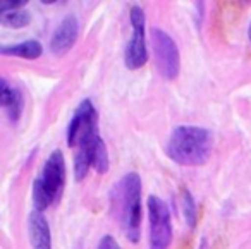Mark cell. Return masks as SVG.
Masks as SVG:
<instances>
[{
  "label": "cell",
  "mask_w": 251,
  "mask_h": 249,
  "mask_svg": "<svg viewBox=\"0 0 251 249\" xmlns=\"http://www.w3.org/2000/svg\"><path fill=\"white\" fill-rule=\"evenodd\" d=\"M67 145L74 153V179L79 182L93 167L97 172L108 170V153L98 134V115L91 100H83L67 125Z\"/></svg>",
  "instance_id": "6da1fadb"
},
{
  "label": "cell",
  "mask_w": 251,
  "mask_h": 249,
  "mask_svg": "<svg viewBox=\"0 0 251 249\" xmlns=\"http://www.w3.org/2000/svg\"><path fill=\"white\" fill-rule=\"evenodd\" d=\"M112 204L126 237L131 242H138L141 225V179L136 172L126 174L115 184Z\"/></svg>",
  "instance_id": "7a4b0ae2"
},
{
  "label": "cell",
  "mask_w": 251,
  "mask_h": 249,
  "mask_svg": "<svg viewBox=\"0 0 251 249\" xmlns=\"http://www.w3.org/2000/svg\"><path fill=\"white\" fill-rule=\"evenodd\" d=\"M212 146L213 139L210 131L198 125H179L169 138L167 155L179 165L198 167L210 158Z\"/></svg>",
  "instance_id": "3957f363"
},
{
  "label": "cell",
  "mask_w": 251,
  "mask_h": 249,
  "mask_svg": "<svg viewBox=\"0 0 251 249\" xmlns=\"http://www.w3.org/2000/svg\"><path fill=\"white\" fill-rule=\"evenodd\" d=\"M66 184V160L60 149L50 153L42 174L33 184V203L36 211H45L60 196Z\"/></svg>",
  "instance_id": "277c9868"
},
{
  "label": "cell",
  "mask_w": 251,
  "mask_h": 249,
  "mask_svg": "<svg viewBox=\"0 0 251 249\" xmlns=\"http://www.w3.org/2000/svg\"><path fill=\"white\" fill-rule=\"evenodd\" d=\"M151 47H153V57L158 71L167 79H176L181 67V55L179 49L169 33L158 28L151 29Z\"/></svg>",
  "instance_id": "5b68a950"
},
{
  "label": "cell",
  "mask_w": 251,
  "mask_h": 249,
  "mask_svg": "<svg viewBox=\"0 0 251 249\" xmlns=\"http://www.w3.org/2000/svg\"><path fill=\"white\" fill-rule=\"evenodd\" d=\"M150 220V249H167L172 241V222L169 208L160 198H148Z\"/></svg>",
  "instance_id": "8992f818"
},
{
  "label": "cell",
  "mask_w": 251,
  "mask_h": 249,
  "mask_svg": "<svg viewBox=\"0 0 251 249\" xmlns=\"http://www.w3.org/2000/svg\"><path fill=\"white\" fill-rule=\"evenodd\" d=\"M131 26H133V36L126 47L124 62L127 69L134 71L143 67L148 60L147 42H145V12L138 5L131 9Z\"/></svg>",
  "instance_id": "52a82bcc"
},
{
  "label": "cell",
  "mask_w": 251,
  "mask_h": 249,
  "mask_svg": "<svg viewBox=\"0 0 251 249\" xmlns=\"http://www.w3.org/2000/svg\"><path fill=\"white\" fill-rule=\"evenodd\" d=\"M77 33H79V23H77L76 16H67L64 21L59 25V28L53 31V36L50 40V49L52 53L55 55H64L74 47L77 40Z\"/></svg>",
  "instance_id": "ba28073f"
},
{
  "label": "cell",
  "mask_w": 251,
  "mask_h": 249,
  "mask_svg": "<svg viewBox=\"0 0 251 249\" xmlns=\"http://www.w3.org/2000/svg\"><path fill=\"white\" fill-rule=\"evenodd\" d=\"M28 232L33 249H52V235L45 215L42 211H31L28 218Z\"/></svg>",
  "instance_id": "9c48e42d"
},
{
  "label": "cell",
  "mask_w": 251,
  "mask_h": 249,
  "mask_svg": "<svg viewBox=\"0 0 251 249\" xmlns=\"http://www.w3.org/2000/svg\"><path fill=\"white\" fill-rule=\"evenodd\" d=\"M0 101H2V107L5 108V112H7L9 119L12 122L18 121L23 112V97L16 88L9 86L5 79L0 81Z\"/></svg>",
  "instance_id": "30bf717a"
},
{
  "label": "cell",
  "mask_w": 251,
  "mask_h": 249,
  "mask_svg": "<svg viewBox=\"0 0 251 249\" xmlns=\"http://www.w3.org/2000/svg\"><path fill=\"white\" fill-rule=\"evenodd\" d=\"M0 53L2 55L19 57V59H26V60H35L42 55V45L36 40H26V42L16 43V45L2 47Z\"/></svg>",
  "instance_id": "8fae6325"
},
{
  "label": "cell",
  "mask_w": 251,
  "mask_h": 249,
  "mask_svg": "<svg viewBox=\"0 0 251 249\" xmlns=\"http://www.w3.org/2000/svg\"><path fill=\"white\" fill-rule=\"evenodd\" d=\"M0 21L7 28H25V26L29 25V14L23 9L0 12Z\"/></svg>",
  "instance_id": "7c38bea8"
},
{
  "label": "cell",
  "mask_w": 251,
  "mask_h": 249,
  "mask_svg": "<svg viewBox=\"0 0 251 249\" xmlns=\"http://www.w3.org/2000/svg\"><path fill=\"white\" fill-rule=\"evenodd\" d=\"M182 210H184V217H186L188 225H189V227H195V224H196V208H195V201H193L191 194H189L188 191H184Z\"/></svg>",
  "instance_id": "4fadbf2b"
},
{
  "label": "cell",
  "mask_w": 251,
  "mask_h": 249,
  "mask_svg": "<svg viewBox=\"0 0 251 249\" xmlns=\"http://www.w3.org/2000/svg\"><path fill=\"white\" fill-rule=\"evenodd\" d=\"M28 2L26 0H14V2H0V12H7V11H16V9H21L23 5H26Z\"/></svg>",
  "instance_id": "5bb4252c"
},
{
  "label": "cell",
  "mask_w": 251,
  "mask_h": 249,
  "mask_svg": "<svg viewBox=\"0 0 251 249\" xmlns=\"http://www.w3.org/2000/svg\"><path fill=\"white\" fill-rule=\"evenodd\" d=\"M98 249H121V246L117 244V241H115L114 237L105 235L100 241V244H98Z\"/></svg>",
  "instance_id": "9a60e30c"
},
{
  "label": "cell",
  "mask_w": 251,
  "mask_h": 249,
  "mask_svg": "<svg viewBox=\"0 0 251 249\" xmlns=\"http://www.w3.org/2000/svg\"><path fill=\"white\" fill-rule=\"evenodd\" d=\"M248 38H250V42H251V25H250V29H248Z\"/></svg>",
  "instance_id": "2e32d148"
}]
</instances>
